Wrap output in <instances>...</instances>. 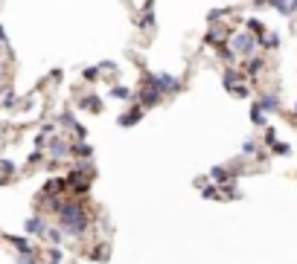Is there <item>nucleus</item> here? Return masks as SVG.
I'll return each mask as SVG.
<instances>
[{"label":"nucleus","mask_w":297,"mask_h":264,"mask_svg":"<svg viewBox=\"0 0 297 264\" xmlns=\"http://www.w3.org/2000/svg\"><path fill=\"white\" fill-rule=\"evenodd\" d=\"M0 41H6V32H3V26H0Z\"/></svg>","instance_id":"obj_34"},{"label":"nucleus","mask_w":297,"mask_h":264,"mask_svg":"<svg viewBox=\"0 0 297 264\" xmlns=\"http://www.w3.org/2000/svg\"><path fill=\"white\" fill-rule=\"evenodd\" d=\"M210 174H213V180H230V172H227V169H222V166H216Z\"/></svg>","instance_id":"obj_22"},{"label":"nucleus","mask_w":297,"mask_h":264,"mask_svg":"<svg viewBox=\"0 0 297 264\" xmlns=\"http://www.w3.org/2000/svg\"><path fill=\"white\" fill-rule=\"evenodd\" d=\"M143 114H146V108H143V104H137V108L125 111V114H122V116L117 119V122H119L122 128H131V125H137V122L143 119Z\"/></svg>","instance_id":"obj_5"},{"label":"nucleus","mask_w":297,"mask_h":264,"mask_svg":"<svg viewBox=\"0 0 297 264\" xmlns=\"http://www.w3.org/2000/svg\"><path fill=\"white\" fill-rule=\"evenodd\" d=\"M84 108V111H94V114H99V111H102V102H99V99H96L94 93H91V96H84L82 102H79Z\"/></svg>","instance_id":"obj_14"},{"label":"nucleus","mask_w":297,"mask_h":264,"mask_svg":"<svg viewBox=\"0 0 297 264\" xmlns=\"http://www.w3.org/2000/svg\"><path fill=\"white\" fill-rule=\"evenodd\" d=\"M82 79L84 81H96V79H99V67H84L82 70Z\"/></svg>","instance_id":"obj_21"},{"label":"nucleus","mask_w":297,"mask_h":264,"mask_svg":"<svg viewBox=\"0 0 297 264\" xmlns=\"http://www.w3.org/2000/svg\"><path fill=\"white\" fill-rule=\"evenodd\" d=\"M225 15H227V9H213L210 15H207V21H210V23H216L219 18H225Z\"/></svg>","instance_id":"obj_29"},{"label":"nucleus","mask_w":297,"mask_h":264,"mask_svg":"<svg viewBox=\"0 0 297 264\" xmlns=\"http://www.w3.org/2000/svg\"><path fill=\"white\" fill-rule=\"evenodd\" d=\"M59 122H61V125H70V128H76V119H73V114H70V111H64Z\"/></svg>","instance_id":"obj_27"},{"label":"nucleus","mask_w":297,"mask_h":264,"mask_svg":"<svg viewBox=\"0 0 297 264\" xmlns=\"http://www.w3.org/2000/svg\"><path fill=\"white\" fill-rule=\"evenodd\" d=\"M230 93H236V96H242V99H245V96H248V84H236V87H233V90H230Z\"/></svg>","instance_id":"obj_32"},{"label":"nucleus","mask_w":297,"mask_h":264,"mask_svg":"<svg viewBox=\"0 0 297 264\" xmlns=\"http://www.w3.org/2000/svg\"><path fill=\"white\" fill-rule=\"evenodd\" d=\"M250 122H253V125H265V111H262L260 102L250 108Z\"/></svg>","instance_id":"obj_16"},{"label":"nucleus","mask_w":297,"mask_h":264,"mask_svg":"<svg viewBox=\"0 0 297 264\" xmlns=\"http://www.w3.org/2000/svg\"><path fill=\"white\" fill-rule=\"evenodd\" d=\"M230 49H233L236 56H253V52L260 49V41L250 32H236V35H230Z\"/></svg>","instance_id":"obj_3"},{"label":"nucleus","mask_w":297,"mask_h":264,"mask_svg":"<svg viewBox=\"0 0 297 264\" xmlns=\"http://www.w3.org/2000/svg\"><path fill=\"white\" fill-rule=\"evenodd\" d=\"M160 96H163V93H160V87H157L155 73H152V76H146V79H143V87L137 90V99H140V104L146 108V111H149V108H155V104L160 102Z\"/></svg>","instance_id":"obj_2"},{"label":"nucleus","mask_w":297,"mask_h":264,"mask_svg":"<svg viewBox=\"0 0 297 264\" xmlns=\"http://www.w3.org/2000/svg\"><path fill=\"white\" fill-rule=\"evenodd\" d=\"M6 238L18 247V253H32V244H29V238H24V235H6Z\"/></svg>","instance_id":"obj_13"},{"label":"nucleus","mask_w":297,"mask_h":264,"mask_svg":"<svg viewBox=\"0 0 297 264\" xmlns=\"http://www.w3.org/2000/svg\"><path fill=\"white\" fill-rule=\"evenodd\" d=\"M204 197H216V186H207V189H201Z\"/></svg>","instance_id":"obj_33"},{"label":"nucleus","mask_w":297,"mask_h":264,"mask_svg":"<svg viewBox=\"0 0 297 264\" xmlns=\"http://www.w3.org/2000/svg\"><path fill=\"white\" fill-rule=\"evenodd\" d=\"M0 172L6 174V177H9V174H15V163L12 160H0Z\"/></svg>","instance_id":"obj_25"},{"label":"nucleus","mask_w":297,"mask_h":264,"mask_svg":"<svg viewBox=\"0 0 297 264\" xmlns=\"http://www.w3.org/2000/svg\"><path fill=\"white\" fill-rule=\"evenodd\" d=\"M111 96H114V99H131V90L125 84H117V87H111Z\"/></svg>","instance_id":"obj_19"},{"label":"nucleus","mask_w":297,"mask_h":264,"mask_svg":"<svg viewBox=\"0 0 297 264\" xmlns=\"http://www.w3.org/2000/svg\"><path fill=\"white\" fill-rule=\"evenodd\" d=\"M59 224L70 238H79L88 230V212H84V206L79 200H64V206L59 212Z\"/></svg>","instance_id":"obj_1"},{"label":"nucleus","mask_w":297,"mask_h":264,"mask_svg":"<svg viewBox=\"0 0 297 264\" xmlns=\"http://www.w3.org/2000/svg\"><path fill=\"white\" fill-rule=\"evenodd\" d=\"M294 114H297V102H294Z\"/></svg>","instance_id":"obj_36"},{"label":"nucleus","mask_w":297,"mask_h":264,"mask_svg":"<svg viewBox=\"0 0 297 264\" xmlns=\"http://www.w3.org/2000/svg\"><path fill=\"white\" fill-rule=\"evenodd\" d=\"M137 29H143V32H152V29H155V15L149 9H146V15L137 21Z\"/></svg>","instance_id":"obj_15"},{"label":"nucleus","mask_w":297,"mask_h":264,"mask_svg":"<svg viewBox=\"0 0 297 264\" xmlns=\"http://www.w3.org/2000/svg\"><path fill=\"white\" fill-rule=\"evenodd\" d=\"M274 154H283V157H288V154H291V148H288V145H285V142H277V145H274Z\"/></svg>","instance_id":"obj_28"},{"label":"nucleus","mask_w":297,"mask_h":264,"mask_svg":"<svg viewBox=\"0 0 297 264\" xmlns=\"http://www.w3.org/2000/svg\"><path fill=\"white\" fill-rule=\"evenodd\" d=\"M260 104H262L265 114H274V111H280V96H277V93H262Z\"/></svg>","instance_id":"obj_9"},{"label":"nucleus","mask_w":297,"mask_h":264,"mask_svg":"<svg viewBox=\"0 0 297 264\" xmlns=\"http://www.w3.org/2000/svg\"><path fill=\"white\" fill-rule=\"evenodd\" d=\"M47 264H61V250H59V247H53V250H50Z\"/></svg>","instance_id":"obj_24"},{"label":"nucleus","mask_w":297,"mask_h":264,"mask_svg":"<svg viewBox=\"0 0 297 264\" xmlns=\"http://www.w3.org/2000/svg\"><path fill=\"white\" fill-rule=\"evenodd\" d=\"M18 264H38L35 261V250H32V253H18Z\"/></svg>","instance_id":"obj_23"},{"label":"nucleus","mask_w":297,"mask_h":264,"mask_svg":"<svg viewBox=\"0 0 297 264\" xmlns=\"http://www.w3.org/2000/svg\"><path fill=\"white\" fill-rule=\"evenodd\" d=\"M242 154H257V139H245V145H242Z\"/></svg>","instance_id":"obj_26"},{"label":"nucleus","mask_w":297,"mask_h":264,"mask_svg":"<svg viewBox=\"0 0 297 264\" xmlns=\"http://www.w3.org/2000/svg\"><path fill=\"white\" fill-rule=\"evenodd\" d=\"M260 46H265V49H277V46H280V35L268 32V35H265V38L260 41Z\"/></svg>","instance_id":"obj_17"},{"label":"nucleus","mask_w":297,"mask_h":264,"mask_svg":"<svg viewBox=\"0 0 297 264\" xmlns=\"http://www.w3.org/2000/svg\"><path fill=\"white\" fill-rule=\"evenodd\" d=\"M96 258V261H105V255H108V247H96L94 253H91Z\"/></svg>","instance_id":"obj_30"},{"label":"nucleus","mask_w":297,"mask_h":264,"mask_svg":"<svg viewBox=\"0 0 297 264\" xmlns=\"http://www.w3.org/2000/svg\"><path fill=\"white\" fill-rule=\"evenodd\" d=\"M245 32H250L257 41H262V38L268 35V29H265V23H262L260 18H248V21H245Z\"/></svg>","instance_id":"obj_7"},{"label":"nucleus","mask_w":297,"mask_h":264,"mask_svg":"<svg viewBox=\"0 0 297 264\" xmlns=\"http://www.w3.org/2000/svg\"><path fill=\"white\" fill-rule=\"evenodd\" d=\"M155 81H157V87H160L163 96H172V93L181 87V81L175 79V76H169V73H155Z\"/></svg>","instance_id":"obj_4"},{"label":"nucleus","mask_w":297,"mask_h":264,"mask_svg":"<svg viewBox=\"0 0 297 264\" xmlns=\"http://www.w3.org/2000/svg\"><path fill=\"white\" fill-rule=\"evenodd\" d=\"M70 151L79 154V157H91V154H94V148H91L88 142H76V145H70Z\"/></svg>","instance_id":"obj_18"},{"label":"nucleus","mask_w":297,"mask_h":264,"mask_svg":"<svg viewBox=\"0 0 297 264\" xmlns=\"http://www.w3.org/2000/svg\"><path fill=\"white\" fill-rule=\"evenodd\" d=\"M47 151L56 157V160H59V157H67V154H70V145H67L64 139H50V142H47Z\"/></svg>","instance_id":"obj_10"},{"label":"nucleus","mask_w":297,"mask_h":264,"mask_svg":"<svg viewBox=\"0 0 297 264\" xmlns=\"http://www.w3.org/2000/svg\"><path fill=\"white\" fill-rule=\"evenodd\" d=\"M222 84H225L227 90H233L239 84V70H233V67H225V73H222Z\"/></svg>","instance_id":"obj_11"},{"label":"nucleus","mask_w":297,"mask_h":264,"mask_svg":"<svg viewBox=\"0 0 297 264\" xmlns=\"http://www.w3.org/2000/svg\"><path fill=\"white\" fill-rule=\"evenodd\" d=\"M61 232H64V230H47L44 235H47V241H50V244H56V247H59V244H61V238H64Z\"/></svg>","instance_id":"obj_20"},{"label":"nucleus","mask_w":297,"mask_h":264,"mask_svg":"<svg viewBox=\"0 0 297 264\" xmlns=\"http://www.w3.org/2000/svg\"><path fill=\"white\" fill-rule=\"evenodd\" d=\"M0 81H3V73H0Z\"/></svg>","instance_id":"obj_37"},{"label":"nucleus","mask_w":297,"mask_h":264,"mask_svg":"<svg viewBox=\"0 0 297 264\" xmlns=\"http://www.w3.org/2000/svg\"><path fill=\"white\" fill-rule=\"evenodd\" d=\"M291 6H294V9H297V0H291Z\"/></svg>","instance_id":"obj_35"},{"label":"nucleus","mask_w":297,"mask_h":264,"mask_svg":"<svg viewBox=\"0 0 297 264\" xmlns=\"http://www.w3.org/2000/svg\"><path fill=\"white\" fill-rule=\"evenodd\" d=\"M262 70H265V61H262V58H250L248 64H245V73H248L250 79H257Z\"/></svg>","instance_id":"obj_12"},{"label":"nucleus","mask_w":297,"mask_h":264,"mask_svg":"<svg viewBox=\"0 0 297 264\" xmlns=\"http://www.w3.org/2000/svg\"><path fill=\"white\" fill-rule=\"evenodd\" d=\"M265 139H268V145H277V134H274V128H265Z\"/></svg>","instance_id":"obj_31"},{"label":"nucleus","mask_w":297,"mask_h":264,"mask_svg":"<svg viewBox=\"0 0 297 264\" xmlns=\"http://www.w3.org/2000/svg\"><path fill=\"white\" fill-rule=\"evenodd\" d=\"M64 189H67V177H56V180H47V183H44V195L56 197V195H61Z\"/></svg>","instance_id":"obj_8"},{"label":"nucleus","mask_w":297,"mask_h":264,"mask_svg":"<svg viewBox=\"0 0 297 264\" xmlns=\"http://www.w3.org/2000/svg\"><path fill=\"white\" fill-rule=\"evenodd\" d=\"M24 230L29 232V235H44V232H47V221L41 218V215H32V218H26Z\"/></svg>","instance_id":"obj_6"}]
</instances>
